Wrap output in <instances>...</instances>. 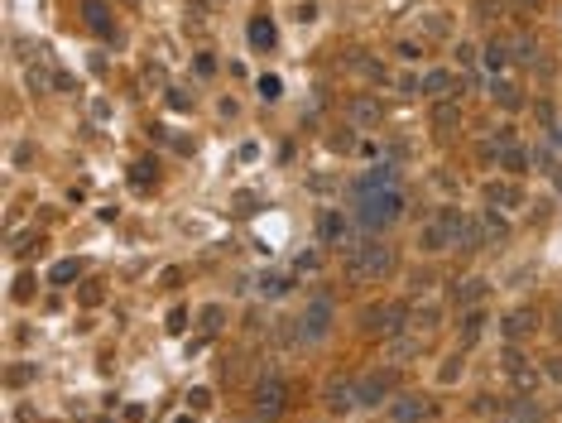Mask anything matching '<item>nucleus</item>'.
Segmentation results:
<instances>
[{"label":"nucleus","instance_id":"obj_1","mask_svg":"<svg viewBox=\"0 0 562 423\" xmlns=\"http://www.w3.org/2000/svg\"><path fill=\"white\" fill-rule=\"evenodd\" d=\"M399 270V255L389 241H351L346 245V274L351 279H389Z\"/></svg>","mask_w":562,"mask_h":423},{"label":"nucleus","instance_id":"obj_2","mask_svg":"<svg viewBox=\"0 0 562 423\" xmlns=\"http://www.w3.org/2000/svg\"><path fill=\"white\" fill-rule=\"evenodd\" d=\"M409 212V198L399 193V188H384V193H361V203H356V226L361 231H389L399 216Z\"/></svg>","mask_w":562,"mask_h":423},{"label":"nucleus","instance_id":"obj_3","mask_svg":"<svg viewBox=\"0 0 562 423\" xmlns=\"http://www.w3.org/2000/svg\"><path fill=\"white\" fill-rule=\"evenodd\" d=\"M332 327H337V308H332V299L317 294V299L303 308V317H298V337H303V341H327Z\"/></svg>","mask_w":562,"mask_h":423},{"label":"nucleus","instance_id":"obj_4","mask_svg":"<svg viewBox=\"0 0 562 423\" xmlns=\"http://www.w3.org/2000/svg\"><path fill=\"white\" fill-rule=\"evenodd\" d=\"M283 409H288V385L270 370V375L255 385V414H260V419H279Z\"/></svg>","mask_w":562,"mask_h":423},{"label":"nucleus","instance_id":"obj_5","mask_svg":"<svg viewBox=\"0 0 562 423\" xmlns=\"http://www.w3.org/2000/svg\"><path fill=\"white\" fill-rule=\"evenodd\" d=\"M322 404H327V414H351V409H361V404H356V380L332 375V380L322 385Z\"/></svg>","mask_w":562,"mask_h":423},{"label":"nucleus","instance_id":"obj_6","mask_svg":"<svg viewBox=\"0 0 562 423\" xmlns=\"http://www.w3.org/2000/svg\"><path fill=\"white\" fill-rule=\"evenodd\" d=\"M389 390H394V375H389V370H375L366 380H356V404H361V409H380V404L389 400Z\"/></svg>","mask_w":562,"mask_h":423},{"label":"nucleus","instance_id":"obj_7","mask_svg":"<svg viewBox=\"0 0 562 423\" xmlns=\"http://www.w3.org/2000/svg\"><path fill=\"white\" fill-rule=\"evenodd\" d=\"M418 250H423V255H442V250H452V226H447L442 216L423 221V226H418Z\"/></svg>","mask_w":562,"mask_h":423},{"label":"nucleus","instance_id":"obj_8","mask_svg":"<svg viewBox=\"0 0 562 423\" xmlns=\"http://www.w3.org/2000/svg\"><path fill=\"white\" fill-rule=\"evenodd\" d=\"M428 125H433L438 135H457V125H462V102L438 97V102H433V111H428Z\"/></svg>","mask_w":562,"mask_h":423},{"label":"nucleus","instance_id":"obj_9","mask_svg":"<svg viewBox=\"0 0 562 423\" xmlns=\"http://www.w3.org/2000/svg\"><path fill=\"white\" fill-rule=\"evenodd\" d=\"M317 236H322L327 245H341V250H346V245H351V221H346L341 212H322V216H317Z\"/></svg>","mask_w":562,"mask_h":423},{"label":"nucleus","instance_id":"obj_10","mask_svg":"<svg viewBox=\"0 0 562 423\" xmlns=\"http://www.w3.org/2000/svg\"><path fill=\"white\" fill-rule=\"evenodd\" d=\"M389 414H394V423H423L433 414V404H428L423 395H399V400L389 404Z\"/></svg>","mask_w":562,"mask_h":423},{"label":"nucleus","instance_id":"obj_11","mask_svg":"<svg viewBox=\"0 0 562 423\" xmlns=\"http://www.w3.org/2000/svg\"><path fill=\"white\" fill-rule=\"evenodd\" d=\"M346 115H351V125H380L384 120V106H380V97H351L346 102Z\"/></svg>","mask_w":562,"mask_h":423},{"label":"nucleus","instance_id":"obj_12","mask_svg":"<svg viewBox=\"0 0 562 423\" xmlns=\"http://www.w3.org/2000/svg\"><path fill=\"white\" fill-rule=\"evenodd\" d=\"M384 188H399L394 164H375V169H366V178L356 183V193H384Z\"/></svg>","mask_w":562,"mask_h":423},{"label":"nucleus","instance_id":"obj_13","mask_svg":"<svg viewBox=\"0 0 562 423\" xmlns=\"http://www.w3.org/2000/svg\"><path fill=\"white\" fill-rule=\"evenodd\" d=\"M534 327H538V313H534V308H514V313H505V322H500V332H505L509 341L529 337Z\"/></svg>","mask_w":562,"mask_h":423},{"label":"nucleus","instance_id":"obj_14","mask_svg":"<svg viewBox=\"0 0 562 423\" xmlns=\"http://www.w3.org/2000/svg\"><path fill=\"white\" fill-rule=\"evenodd\" d=\"M495 414H500V419H509V423H538V419H543V409H538L534 400H505Z\"/></svg>","mask_w":562,"mask_h":423},{"label":"nucleus","instance_id":"obj_15","mask_svg":"<svg viewBox=\"0 0 562 423\" xmlns=\"http://www.w3.org/2000/svg\"><path fill=\"white\" fill-rule=\"evenodd\" d=\"M457 87H462V82H457L447 68H433V73H423V97H433V102H438V97H452Z\"/></svg>","mask_w":562,"mask_h":423},{"label":"nucleus","instance_id":"obj_16","mask_svg":"<svg viewBox=\"0 0 562 423\" xmlns=\"http://www.w3.org/2000/svg\"><path fill=\"white\" fill-rule=\"evenodd\" d=\"M485 203L495 212H514L519 207V188L514 183H485Z\"/></svg>","mask_w":562,"mask_h":423},{"label":"nucleus","instance_id":"obj_17","mask_svg":"<svg viewBox=\"0 0 562 423\" xmlns=\"http://www.w3.org/2000/svg\"><path fill=\"white\" fill-rule=\"evenodd\" d=\"M485 322H490V317H485V308H480V303H476V308H467V317H462V346H476V341H480Z\"/></svg>","mask_w":562,"mask_h":423},{"label":"nucleus","instance_id":"obj_18","mask_svg":"<svg viewBox=\"0 0 562 423\" xmlns=\"http://www.w3.org/2000/svg\"><path fill=\"white\" fill-rule=\"evenodd\" d=\"M485 289H490L485 279H462V284L452 289V299H457V308H476V303L485 299Z\"/></svg>","mask_w":562,"mask_h":423},{"label":"nucleus","instance_id":"obj_19","mask_svg":"<svg viewBox=\"0 0 562 423\" xmlns=\"http://www.w3.org/2000/svg\"><path fill=\"white\" fill-rule=\"evenodd\" d=\"M480 63H485L490 73H505V63H509V44H505V39H490V44L480 48Z\"/></svg>","mask_w":562,"mask_h":423},{"label":"nucleus","instance_id":"obj_20","mask_svg":"<svg viewBox=\"0 0 562 423\" xmlns=\"http://www.w3.org/2000/svg\"><path fill=\"white\" fill-rule=\"evenodd\" d=\"M495 164H500L505 173H524V169H529V154L514 149V144H500V149H495Z\"/></svg>","mask_w":562,"mask_h":423},{"label":"nucleus","instance_id":"obj_21","mask_svg":"<svg viewBox=\"0 0 562 423\" xmlns=\"http://www.w3.org/2000/svg\"><path fill=\"white\" fill-rule=\"evenodd\" d=\"M384 322H389V303H366L361 308V332H380L384 337Z\"/></svg>","mask_w":562,"mask_h":423},{"label":"nucleus","instance_id":"obj_22","mask_svg":"<svg viewBox=\"0 0 562 423\" xmlns=\"http://www.w3.org/2000/svg\"><path fill=\"white\" fill-rule=\"evenodd\" d=\"M250 44H255V48H274V24H270V15H255V19H250Z\"/></svg>","mask_w":562,"mask_h":423},{"label":"nucleus","instance_id":"obj_23","mask_svg":"<svg viewBox=\"0 0 562 423\" xmlns=\"http://www.w3.org/2000/svg\"><path fill=\"white\" fill-rule=\"evenodd\" d=\"M418 351H423L418 332H413V337H389V356H394V361H413Z\"/></svg>","mask_w":562,"mask_h":423},{"label":"nucleus","instance_id":"obj_24","mask_svg":"<svg viewBox=\"0 0 562 423\" xmlns=\"http://www.w3.org/2000/svg\"><path fill=\"white\" fill-rule=\"evenodd\" d=\"M490 97L505 106V111H519V87H514V82H505V77H495V82H490Z\"/></svg>","mask_w":562,"mask_h":423},{"label":"nucleus","instance_id":"obj_25","mask_svg":"<svg viewBox=\"0 0 562 423\" xmlns=\"http://www.w3.org/2000/svg\"><path fill=\"white\" fill-rule=\"evenodd\" d=\"M438 322H442V308H438V303H413V332H418V327L433 332Z\"/></svg>","mask_w":562,"mask_h":423},{"label":"nucleus","instance_id":"obj_26","mask_svg":"<svg viewBox=\"0 0 562 423\" xmlns=\"http://www.w3.org/2000/svg\"><path fill=\"white\" fill-rule=\"evenodd\" d=\"M82 15L96 34H111V19H106V0H82Z\"/></svg>","mask_w":562,"mask_h":423},{"label":"nucleus","instance_id":"obj_27","mask_svg":"<svg viewBox=\"0 0 562 423\" xmlns=\"http://www.w3.org/2000/svg\"><path fill=\"white\" fill-rule=\"evenodd\" d=\"M351 73H361V77H371V82H384V63H375L371 53H356V58H351Z\"/></svg>","mask_w":562,"mask_h":423},{"label":"nucleus","instance_id":"obj_28","mask_svg":"<svg viewBox=\"0 0 562 423\" xmlns=\"http://www.w3.org/2000/svg\"><path fill=\"white\" fill-rule=\"evenodd\" d=\"M462 375H467V356H462V351H452V356L442 361L438 380H442V385H452V380H462Z\"/></svg>","mask_w":562,"mask_h":423},{"label":"nucleus","instance_id":"obj_29","mask_svg":"<svg viewBox=\"0 0 562 423\" xmlns=\"http://www.w3.org/2000/svg\"><path fill=\"white\" fill-rule=\"evenodd\" d=\"M260 294H265V299H283V294H288V279H283V274H265V279H260Z\"/></svg>","mask_w":562,"mask_h":423},{"label":"nucleus","instance_id":"obj_30","mask_svg":"<svg viewBox=\"0 0 562 423\" xmlns=\"http://www.w3.org/2000/svg\"><path fill=\"white\" fill-rule=\"evenodd\" d=\"M509 53H514V58H524V63H534V58H538V44H534L529 34H519V39L509 44Z\"/></svg>","mask_w":562,"mask_h":423},{"label":"nucleus","instance_id":"obj_31","mask_svg":"<svg viewBox=\"0 0 562 423\" xmlns=\"http://www.w3.org/2000/svg\"><path fill=\"white\" fill-rule=\"evenodd\" d=\"M423 29H428L433 39H447V34H452V24H447V15H423Z\"/></svg>","mask_w":562,"mask_h":423},{"label":"nucleus","instance_id":"obj_32","mask_svg":"<svg viewBox=\"0 0 562 423\" xmlns=\"http://www.w3.org/2000/svg\"><path fill=\"white\" fill-rule=\"evenodd\" d=\"M221 317H226L221 303H207V308H202V332H216V327H221Z\"/></svg>","mask_w":562,"mask_h":423},{"label":"nucleus","instance_id":"obj_33","mask_svg":"<svg viewBox=\"0 0 562 423\" xmlns=\"http://www.w3.org/2000/svg\"><path fill=\"white\" fill-rule=\"evenodd\" d=\"M394 53H399L404 63H418V58H423V44H413V39H399V44H394Z\"/></svg>","mask_w":562,"mask_h":423},{"label":"nucleus","instance_id":"obj_34","mask_svg":"<svg viewBox=\"0 0 562 423\" xmlns=\"http://www.w3.org/2000/svg\"><path fill=\"white\" fill-rule=\"evenodd\" d=\"M73 279H77V265H73V260L53 265V284H73Z\"/></svg>","mask_w":562,"mask_h":423},{"label":"nucleus","instance_id":"obj_35","mask_svg":"<svg viewBox=\"0 0 562 423\" xmlns=\"http://www.w3.org/2000/svg\"><path fill=\"white\" fill-rule=\"evenodd\" d=\"M187 404H192V409H212V390H207V385L187 390Z\"/></svg>","mask_w":562,"mask_h":423},{"label":"nucleus","instance_id":"obj_36","mask_svg":"<svg viewBox=\"0 0 562 423\" xmlns=\"http://www.w3.org/2000/svg\"><path fill=\"white\" fill-rule=\"evenodd\" d=\"M514 385H519V390H534V385H538V370L519 366V370H514Z\"/></svg>","mask_w":562,"mask_h":423},{"label":"nucleus","instance_id":"obj_37","mask_svg":"<svg viewBox=\"0 0 562 423\" xmlns=\"http://www.w3.org/2000/svg\"><path fill=\"white\" fill-rule=\"evenodd\" d=\"M476 58H480V48H476V44H457V63H462V68H471Z\"/></svg>","mask_w":562,"mask_h":423},{"label":"nucleus","instance_id":"obj_38","mask_svg":"<svg viewBox=\"0 0 562 423\" xmlns=\"http://www.w3.org/2000/svg\"><path fill=\"white\" fill-rule=\"evenodd\" d=\"M260 97L265 102H279V77H260Z\"/></svg>","mask_w":562,"mask_h":423},{"label":"nucleus","instance_id":"obj_39","mask_svg":"<svg viewBox=\"0 0 562 423\" xmlns=\"http://www.w3.org/2000/svg\"><path fill=\"white\" fill-rule=\"evenodd\" d=\"M351 135H356V130H337V135H332V149H341V154H346V149H356V140H351Z\"/></svg>","mask_w":562,"mask_h":423},{"label":"nucleus","instance_id":"obj_40","mask_svg":"<svg viewBox=\"0 0 562 423\" xmlns=\"http://www.w3.org/2000/svg\"><path fill=\"white\" fill-rule=\"evenodd\" d=\"M485 231H490V236H505V216H500L495 207L485 212Z\"/></svg>","mask_w":562,"mask_h":423},{"label":"nucleus","instance_id":"obj_41","mask_svg":"<svg viewBox=\"0 0 562 423\" xmlns=\"http://www.w3.org/2000/svg\"><path fill=\"white\" fill-rule=\"evenodd\" d=\"M236 207L250 212V207H260V198H255V193H236Z\"/></svg>","mask_w":562,"mask_h":423},{"label":"nucleus","instance_id":"obj_42","mask_svg":"<svg viewBox=\"0 0 562 423\" xmlns=\"http://www.w3.org/2000/svg\"><path fill=\"white\" fill-rule=\"evenodd\" d=\"M29 294H34V279H29V274H24V279H19V284H15V299H29Z\"/></svg>","mask_w":562,"mask_h":423},{"label":"nucleus","instance_id":"obj_43","mask_svg":"<svg viewBox=\"0 0 562 423\" xmlns=\"http://www.w3.org/2000/svg\"><path fill=\"white\" fill-rule=\"evenodd\" d=\"M548 375H553V380H562V361H548Z\"/></svg>","mask_w":562,"mask_h":423},{"label":"nucleus","instance_id":"obj_44","mask_svg":"<svg viewBox=\"0 0 562 423\" xmlns=\"http://www.w3.org/2000/svg\"><path fill=\"white\" fill-rule=\"evenodd\" d=\"M553 140H558V144H562V125H553Z\"/></svg>","mask_w":562,"mask_h":423},{"label":"nucleus","instance_id":"obj_45","mask_svg":"<svg viewBox=\"0 0 562 423\" xmlns=\"http://www.w3.org/2000/svg\"><path fill=\"white\" fill-rule=\"evenodd\" d=\"M524 5H538V0H524Z\"/></svg>","mask_w":562,"mask_h":423}]
</instances>
